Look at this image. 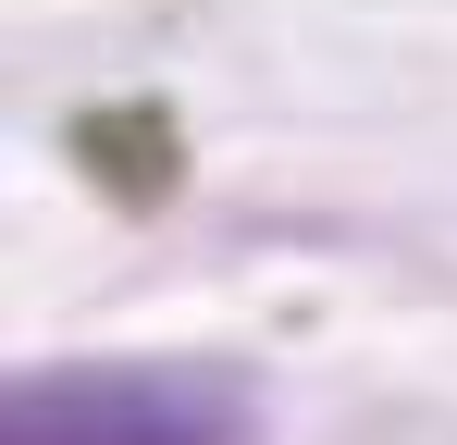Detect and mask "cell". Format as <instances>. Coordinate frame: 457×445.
<instances>
[{"instance_id":"1","label":"cell","mask_w":457,"mask_h":445,"mask_svg":"<svg viewBox=\"0 0 457 445\" xmlns=\"http://www.w3.org/2000/svg\"><path fill=\"white\" fill-rule=\"evenodd\" d=\"M0 445H247V383L235 371H161V359L25 371Z\"/></svg>"}]
</instances>
